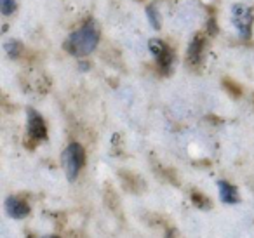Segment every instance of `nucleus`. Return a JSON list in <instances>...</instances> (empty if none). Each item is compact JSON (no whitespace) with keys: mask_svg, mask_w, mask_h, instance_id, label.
<instances>
[{"mask_svg":"<svg viewBox=\"0 0 254 238\" xmlns=\"http://www.w3.org/2000/svg\"><path fill=\"white\" fill-rule=\"evenodd\" d=\"M99 42V28L94 21H87L84 26L73 32L64 40V51L77 58H84L91 54L98 47Z\"/></svg>","mask_w":254,"mask_h":238,"instance_id":"f257e3e1","label":"nucleus"},{"mask_svg":"<svg viewBox=\"0 0 254 238\" xmlns=\"http://www.w3.org/2000/svg\"><path fill=\"white\" fill-rule=\"evenodd\" d=\"M61 158H63V167H64V172H66L68 181H75L78 172H80V169L84 167V164H85L84 148L78 143L68 144L66 150L61 155Z\"/></svg>","mask_w":254,"mask_h":238,"instance_id":"f03ea898","label":"nucleus"},{"mask_svg":"<svg viewBox=\"0 0 254 238\" xmlns=\"http://www.w3.org/2000/svg\"><path fill=\"white\" fill-rule=\"evenodd\" d=\"M232 19L235 30L239 32V35L242 39H249L251 32H253V12L247 5L244 4H237L232 9Z\"/></svg>","mask_w":254,"mask_h":238,"instance_id":"7ed1b4c3","label":"nucleus"},{"mask_svg":"<svg viewBox=\"0 0 254 238\" xmlns=\"http://www.w3.org/2000/svg\"><path fill=\"white\" fill-rule=\"evenodd\" d=\"M148 49L152 53V56L155 58L157 64L162 71H169L171 66H173V61H174V56L171 53V49L162 42L160 39H152L148 42Z\"/></svg>","mask_w":254,"mask_h":238,"instance_id":"20e7f679","label":"nucleus"},{"mask_svg":"<svg viewBox=\"0 0 254 238\" xmlns=\"http://www.w3.org/2000/svg\"><path fill=\"white\" fill-rule=\"evenodd\" d=\"M28 134L32 139L35 141H42L47 137V127L44 119L35 112L33 108H28Z\"/></svg>","mask_w":254,"mask_h":238,"instance_id":"39448f33","label":"nucleus"},{"mask_svg":"<svg viewBox=\"0 0 254 238\" xmlns=\"http://www.w3.org/2000/svg\"><path fill=\"white\" fill-rule=\"evenodd\" d=\"M5 212L9 214V217L12 219H25L30 214V207L26 205L23 200L16 198V196H9L5 200Z\"/></svg>","mask_w":254,"mask_h":238,"instance_id":"423d86ee","label":"nucleus"},{"mask_svg":"<svg viewBox=\"0 0 254 238\" xmlns=\"http://www.w3.org/2000/svg\"><path fill=\"white\" fill-rule=\"evenodd\" d=\"M219 188V196L225 203H237L239 202V193H237L235 186L230 184L228 181H219L218 182Z\"/></svg>","mask_w":254,"mask_h":238,"instance_id":"0eeeda50","label":"nucleus"},{"mask_svg":"<svg viewBox=\"0 0 254 238\" xmlns=\"http://www.w3.org/2000/svg\"><path fill=\"white\" fill-rule=\"evenodd\" d=\"M202 47H204V40H202L200 37H195V39L191 40L190 47H188V61H190L191 64H197L198 61H200Z\"/></svg>","mask_w":254,"mask_h":238,"instance_id":"6e6552de","label":"nucleus"},{"mask_svg":"<svg viewBox=\"0 0 254 238\" xmlns=\"http://www.w3.org/2000/svg\"><path fill=\"white\" fill-rule=\"evenodd\" d=\"M146 16H148L150 25H152L155 30H160V26H162V21H160L159 12H157V9L153 7V5H148V7H146Z\"/></svg>","mask_w":254,"mask_h":238,"instance_id":"1a4fd4ad","label":"nucleus"},{"mask_svg":"<svg viewBox=\"0 0 254 238\" xmlns=\"http://www.w3.org/2000/svg\"><path fill=\"white\" fill-rule=\"evenodd\" d=\"M4 49L11 58H18V54L21 53V44L18 40H9V42L4 44Z\"/></svg>","mask_w":254,"mask_h":238,"instance_id":"9d476101","label":"nucleus"},{"mask_svg":"<svg viewBox=\"0 0 254 238\" xmlns=\"http://www.w3.org/2000/svg\"><path fill=\"white\" fill-rule=\"evenodd\" d=\"M0 9L4 16H11L16 11V0H0Z\"/></svg>","mask_w":254,"mask_h":238,"instance_id":"9b49d317","label":"nucleus"},{"mask_svg":"<svg viewBox=\"0 0 254 238\" xmlns=\"http://www.w3.org/2000/svg\"><path fill=\"white\" fill-rule=\"evenodd\" d=\"M191 200H193L195 205L200 207V209H211V202H209L204 195H200V193H193V195H191Z\"/></svg>","mask_w":254,"mask_h":238,"instance_id":"f8f14e48","label":"nucleus"},{"mask_svg":"<svg viewBox=\"0 0 254 238\" xmlns=\"http://www.w3.org/2000/svg\"><path fill=\"white\" fill-rule=\"evenodd\" d=\"M44 238H60V237H54V235H53V237H44Z\"/></svg>","mask_w":254,"mask_h":238,"instance_id":"ddd939ff","label":"nucleus"}]
</instances>
